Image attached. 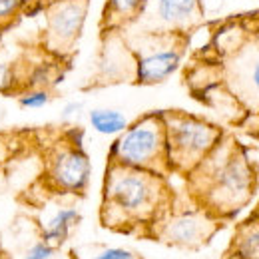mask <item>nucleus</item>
Instances as JSON below:
<instances>
[{"label":"nucleus","mask_w":259,"mask_h":259,"mask_svg":"<svg viewBox=\"0 0 259 259\" xmlns=\"http://www.w3.org/2000/svg\"><path fill=\"white\" fill-rule=\"evenodd\" d=\"M190 94L231 128L259 140V10L209 24L184 70Z\"/></svg>","instance_id":"1"},{"label":"nucleus","mask_w":259,"mask_h":259,"mask_svg":"<svg viewBox=\"0 0 259 259\" xmlns=\"http://www.w3.org/2000/svg\"><path fill=\"white\" fill-rule=\"evenodd\" d=\"M184 180L192 203L226 222L241 213L255 197L259 165L233 134H224Z\"/></svg>","instance_id":"2"},{"label":"nucleus","mask_w":259,"mask_h":259,"mask_svg":"<svg viewBox=\"0 0 259 259\" xmlns=\"http://www.w3.org/2000/svg\"><path fill=\"white\" fill-rule=\"evenodd\" d=\"M174 203L176 194L165 176L116 163L106 165L100 203L104 227L120 233L150 235Z\"/></svg>","instance_id":"3"},{"label":"nucleus","mask_w":259,"mask_h":259,"mask_svg":"<svg viewBox=\"0 0 259 259\" xmlns=\"http://www.w3.org/2000/svg\"><path fill=\"white\" fill-rule=\"evenodd\" d=\"M162 118L169 174L182 178H186L226 134L220 124L186 110H162Z\"/></svg>","instance_id":"4"},{"label":"nucleus","mask_w":259,"mask_h":259,"mask_svg":"<svg viewBox=\"0 0 259 259\" xmlns=\"http://www.w3.org/2000/svg\"><path fill=\"white\" fill-rule=\"evenodd\" d=\"M108 163L146 169L167 178L169 163L162 110L148 112L130 122L128 128L112 142L108 150Z\"/></svg>","instance_id":"5"},{"label":"nucleus","mask_w":259,"mask_h":259,"mask_svg":"<svg viewBox=\"0 0 259 259\" xmlns=\"http://www.w3.org/2000/svg\"><path fill=\"white\" fill-rule=\"evenodd\" d=\"M136 60V86H158L174 76L186 58L190 36L122 30Z\"/></svg>","instance_id":"6"},{"label":"nucleus","mask_w":259,"mask_h":259,"mask_svg":"<svg viewBox=\"0 0 259 259\" xmlns=\"http://www.w3.org/2000/svg\"><path fill=\"white\" fill-rule=\"evenodd\" d=\"M82 132L60 136L44 156V184L58 195H84L90 186L92 162L82 146Z\"/></svg>","instance_id":"7"},{"label":"nucleus","mask_w":259,"mask_h":259,"mask_svg":"<svg viewBox=\"0 0 259 259\" xmlns=\"http://www.w3.org/2000/svg\"><path fill=\"white\" fill-rule=\"evenodd\" d=\"M90 2L92 0H54L40 12L44 16L40 46L46 54L56 60H68L76 54Z\"/></svg>","instance_id":"8"},{"label":"nucleus","mask_w":259,"mask_h":259,"mask_svg":"<svg viewBox=\"0 0 259 259\" xmlns=\"http://www.w3.org/2000/svg\"><path fill=\"white\" fill-rule=\"evenodd\" d=\"M222 227H224L222 220L209 215L197 205L178 209L174 203V207L150 231V237L171 247L199 249L207 245Z\"/></svg>","instance_id":"9"},{"label":"nucleus","mask_w":259,"mask_h":259,"mask_svg":"<svg viewBox=\"0 0 259 259\" xmlns=\"http://www.w3.org/2000/svg\"><path fill=\"white\" fill-rule=\"evenodd\" d=\"M203 20L201 0H144L140 18L126 30L192 36Z\"/></svg>","instance_id":"10"},{"label":"nucleus","mask_w":259,"mask_h":259,"mask_svg":"<svg viewBox=\"0 0 259 259\" xmlns=\"http://www.w3.org/2000/svg\"><path fill=\"white\" fill-rule=\"evenodd\" d=\"M134 80H136V60L122 32H104L94 84L96 86H110L122 82L134 84Z\"/></svg>","instance_id":"11"},{"label":"nucleus","mask_w":259,"mask_h":259,"mask_svg":"<svg viewBox=\"0 0 259 259\" xmlns=\"http://www.w3.org/2000/svg\"><path fill=\"white\" fill-rule=\"evenodd\" d=\"M144 0H106L100 16V34L122 32L142 14Z\"/></svg>","instance_id":"12"},{"label":"nucleus","mask_w":259,"mask_h":259,"mask_svg":"<svg viewBox=\"0 0 259 259\" xmlns=\"http://www.w3.org/2000/svg\"><path fill=\"white\" fill-rule=\"evenodd\" d=\"M80 220H82V215L74 205H60L42 224V231H40L42 237L40 239L58 249L64 241H68L72 229L80 224Z\"/></svg>","instance_id":"13"},{"label":"nucleus","mask_w":259,"mask_h":259,"mask_svg":"<svg viewBox=\"0 0 259 259\" xmlns=\"http://www.w3.org/2000/svg\"><path fill=\"white\" fill-rule=\"evenodd\" d=\"M227 253L237 259H259V215L251 213L237 224Z\"/></svg>","instance_id":"14"},{"label":"nucleus","mask_w":259,"mask_h":259,"mask_svg":"<svg viewBox=\"0 0 259 259\" xmlns=\"http://www.w3.org/2000/svg\"><path fill=\"white\" fill-rule=\"evenodd\" d=\"M88 122L100 136H118L128 128L130 120L116 108H94L88 112Z\"/></svg>","instance_id":"15"},{"label":"nucleus","mask_w":259,"mask_h":259,"mask_svg":"<svg viewBox=\"0 0 259 259\" xmlns=\"http://www.w3.org/2000/svg\"><path fill=\"white\" fill-rule=\"evenodd\" d=\"M28 0H0V34L26 14Z\"/></svg>","instance_id":"16"},{"label":"nucleus","mask_w":259,"mask_h":259,"mask_svg":"<svg viewBox=\"0 0 259 259\" xmlns=\"http://www.w3.org/2000/svg\"><path fill=\"white\" fill-rule=\"evenodd\" d=\"M52 102V94L46 88H32L18 96V104L24 110H40Z\"/></svg>","instance_id":"17"},{"label":"nucleus","mask_w":259,"mask_h":259,"mask_svg":"<svg viewBox=\"0 0 259 259\" xmlns=\"http://www.w3.org/2000/svg\"><path fill=\"white\" fill-rule=\"evenodd\" d=\"M18 88V72L12 62L0 60V94H12Z\"/></svg>","instance_id":"18"},{"label":"nucleus","mask_w":259,"mask_h":259,"mask_svg":"<svg viewBox=\"0 0 259 259\" xmlns=\"http://www.w3.org/2000/svg\"><path fill=\"white\" fill-rule=\"evenodd\" d=\"M54 253H56V247H52V245H48L46 241L38 239L32 247L24 253V257L22 259H52L54 257Z\"/></svg>","instance_id":"19"},{"label":"nucleus","mask_w":259,"mask_h":259,"mask_svg":"<svg viewBox=\"0 0 259 259\" xmlns=\"http://www.w3.org/2000/svg\"><path fill=\"white\" fill-rule=\"evenodd\" d=\"M92 259H138V255L126 247H104Z\"/></svg>","instance_id":"20"},{"label":"nucleus","mask_w":259,"mask_h":259,"mask_svg":"<svg viewBox=\"0 0 259 259\" xmlns=\"http://www.w3.org/2000/svg\"><path fill=\"white\" fill-rule=\"evenodd\" d=\"M82 110H84V104L82 102H66V106L62 108V112H60V118L64 122H70V120L78 118L82 114Z\"/></svg>","instance_id":"21"},{"label":"nucleus","mask_w":259,"mask_h":259,"mask_svg":"<svg viewBox=\"0 0 259 259\" xmlns=\"http://www.w3.org/2000/svg\"><path fill=\"white\" fill-rule=\"evenodd\" d=\"M54 0H28V8H26V14L24 16H36V14H40Z\"/></svg>","instance_id":"22"},{"label":"nucleus","mask_w":259,"mask_h":259,"mask_svg":"<svg viewBox=\"0 0 259 259\" xmlns=\"http://www.w3.org/2000/svg\"><path fill=\"white\" fill-rule=\"evenodd\" d=\"M251 213H253V215H259V201H257V205L253 207V211H251Z\"/></svg>","instance_id":"23"}]
</instances>
